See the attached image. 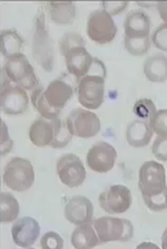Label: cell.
<instances>
[{"label": "cell", "instance_id": "6da1fadb", "mask_svg": "<svg viewBox=\"0 0 167 249\" xmlns=\"http://www.w3.org/2000/svg\"><path fill=\"white\" fill-rule=\"evenodd\" d=\"M61 54L65 58L68 72L77 81L90 72L94 63L93 58L85 48V41L77 33H67L59 41Z\"/></svg>", "mask_w": 167, "mask_h": 249}, {"label": "cell", "instance_id": "7a4b0ae2", "mask_svg": "<svg viewBox=\"0 0 167 249\" xmlns=\"http://www.w3.org/2000/svg\"><path fill=\"white\" fill-rule=\"evenodd\" d=\"M106 72L91 69L88 74L77 81L78 102L88 110L100 108L104 101Z\"/></svg>", "mask_w": 167, "mask_h": 249}, {"label": "cell", "instance_id": "3957f363", "mask_svg": "<svg viewBox=\"0 0 167 249\" xmlns=\"http://www.w3.org/2000/svg\"><path fill=\"white\" fill-rule=\"evenodd\" d=\"M138 187L144 202L167 195L163 165L155 161L144 162L139 171Z\"/></svg>", "mask_w": 167, "mask_h": 249}, {"label": "cell", "instance_id": "277c9868", "mask_svg": "<svg viewBox=\"0 0 167 249\" xmlns=\"http://www.w3.org/2000/svg\"><path fill=\"white\" fill-rule=\"evenodd\" d=\"M2 179L4 184L14 191H27L34 182L33 166L29 160L14 157L5 166Z\"/></svg>", "mask_w": 167, "mask_h": 249}, {"label": "cell", "instance_id": "5b68a950", "mask_svg": "<svg viewBox=\"0 0 167 249\" xmlns=\"http://www.w3.org/2000/svg\"><path fill=\"white\" fill-rule=\"evenodd\" d=\"M100 245L111 241H130L134 236V228L130 220L125 218L105 216L97 218L92 223Z\"/></svg>", "mask_w": 167, "mask_h": 249}, {"label": "cell", "instance_id": "8992f818", "mask_svg": "<svg viewBox=\"0 0 167 249\" xmlns=\"http://www.w3.org/2000/svg\"><path fill=\"white\" fill-rule=\"evenodd\" d=\"M33 54L45 71L50 72L54 64V49L52 40L48 34L44 11L40 9L35 21V31L33 40Z\"/></svg>", "mask_w": 167, "mask_h": 249}, {"label": "cell", "instance_id": "52a82bcc", "mask_svg": "<svg viewBox=\"0 0 167 249\" xmlns=\"http://www.w3.org/2000/svg\"><path fill=\"white\" fill-rule=\"evenodd\" d=\"M2 72L12 83L24 89L33 90L39 85L34 68L21 53L7 58Z\"/></svg>", "mask_w": 167, "mask_h": 249}, {"label": "cell", "instance_id": "ba28073f", "mask_svg": "<svg viewBox=\"0 0 167 249\" xmlns=\"http://www.w3.org/2000/svg\"><path fill=\"white\" fill-rule=\"evenodd\" d=\"M0 90V107L2 112L8 115H18L27 110L29 99L26 91L12 83L2 71Z\"/></svg>", "mask_w": 167, "mask_h": 249}, {"label": "cell", "instance_id": "9c48e42d", "mask_svg": "<svg viewBox=\"0 0 167 249\" xmlns=\"http://www.w3.org/2000/svg\"><path fill=\"white\" fill-rule=\"evenodd\" d=\"M88 36L100 44L112 42L117 33L112 16L104 9L93 11L88 17L87 25Z\"/></svg>", "mask_w": 167, "mask_h": 249}, {"label": "cell", "instance_id": "30bf717a", "mask_svg": "<svg viewBox=\"0 0 167 249\" xmlns=\"http://www.w3.org/2000/svg\"><path fill=\"white\" fill-rule=\"evenodd\" d=\"M65 121L72 135L81 138H91L100 131V118L95 113L84 109H74Z\"/></svg>", "mask_w": 167, "mask_h": 249}, {"label": "cell", "instance_id": "8fae6325", "mask_svg": "<svg viewBox=\"0 0 167 249\" xmlns=\"http://www.w3.org/2000/svg\"><path fill=\"white\" fill-rule=\"evenodd\" d=\"M101 208L110 214H118L130 209L133 197L130 190L122 185L108 187L99 196Z\"/></svg>", "mask_w": 167, "mask_h": 249}, {"label": "cell", "instance_id": "7c38bea8", "mask_svg": "<svg viewBox=\"0 0 167 249\" xmlns=\"http://www.w3.org/2000/svg\"><path fill=\"white\" fill-rule=\"evenodd\" d=\"M57 172L61 182L70 188L78 187L86 178V170L82 160L73 154L63 156L57 162Z\"/></svg>", "mask_w": 167, "mask_h": 249}, {"label": "cell", "instance_id": "4fadbf2b", "mask_svg": "<svg viewBox=\"0 0 167 249\" xmlns=\"http://www.w3.org/2000/svg\"><path fill=\"white\" fill-rule=\"evenodd\" d=\"M117 157V151L111 144L105 142H99L88 152L87 163L93 171L105 174L115 166Z\"/></svg>", "mask_w": 167, "mask_h": 249}, {"label": "cell", "instance_id": "5bb4252c", "mask_svg": "<svg viewBox=\"0 0 167 249\" xmlns=\"http://www.w3.org/2000/svg\"><path fill=\"white\" fill-rule=\"evenodd\" d=\"M13 240L17 246L29 248L34 245L39 237L40 227L34 218L24 217L19 218L11 230Z\"/></svg>", "mask_w": 167, "mask_h": 249}, {"label": "cell", "instance_id": "9a60e30c", "mask_svg": "<svg viewBox=\"0 0 167 249\" xmlns=\"http://www.w3.org/2000/svg\"><path fill=\"white\" fill-rule=\"evenodd\" d=\"M94 207L92 202L83 196H75L65 208V217L72 224L81 226L92 222Z\"/></svg>", "mask_w": 167, "mask_h": 249}, {"label": "cell", "instance_id": "2e32d148", "mask_svg": "<svg viewBox=\"0 0 167 249\" xmlns=\"http://www.w3.org/2000/svg\"><path fill=\"white\" fill-rule=\"evenodd\" d=\"M150 19L142 10L131 11L124 22L125 39H144L149 37Z\"/></svg>", "mask_w": 167, "mask_h": 249}, {"label": "cell", "instance_id": "e0dca14e", "mask_svg": "<svg viewBox=\"0 0 167 249\" xmlns=\"http://www.w3.org/2000/svg\"><path fill=\"white\" fill-rule=\"evenodd\" d=\"M72 86L62 78L51 81L44 90L45 99L50 107L61 111L72 97Z\"/></svg>", "mask_w": 167, "mask_h": 249}, {"label": "cell", "instance_id": "ac0fdd59", "mask_svg": "<svg viewBox=\"0 0 167 249\" xmlns=\"http://www.w3.org/2000/svg\"><path fill=\"white\" fill-rule=\"evenodd\" d=\"M54 128L52 120L42 118L37 119L30 128V141L37 147L50 145L54 139Z\"/></svg>", "mask_w": 167, "mask_h": 249}, {"label": "cell", "instance_id": "d6986e66", "mask_svg": "<svg viewBox=\"0 0 167 249\" xmlns=\"http://www.w3.org/2000/svg\"><path fill=\"white\" fill-rule=\"evenodd\" d=\"M153 135L150 124L146 121L136 120L129 124L126 139L129 144L135 148L148 145Z\"/></svg>", "mask_w": 167, "mask_h": 249}, {"label": "cell", "instance_id": "ffe728a7", "mask_svg": "<svg viewBox=\"0 0 167 249\" xmlns=\"http://www.w3.org/2000/svg\"><path fill=\"white\" fill-rule=\"evenodd\" d=\"M143 71L148 79L152 83H161L167 80V57L156 54L147 58Z\"/></svg>", "mask_w": 167, "mask_h": 249}, {"label": "cell", "instance_id": "44dd1931", "mask_svg": "<svg viewBox=\"0 0 167 249\" xmlns=\"http://www.w3.org/2000/svg\"><path fill=\"white\" fill-rule=\"evenodd\" d=\"M71 242L73 247L77 249H92L100 245L95 228L90 223L75 229L72 234Z\"/></svg>", "mask_w": 167, "mask_h": 249}, {"label": "cell", "instance_id": "7402d4cb", "mask_svg": "<svg viewBox=\"0 0 167 249\" xmlns=\"http://www.w3.org/2000/svg\"><path fill=\"white\" fill-rule=\"evenodd\" d=\"M49 11L52 21L60 25L72 24L76 17V7L73 2H49Z\"/></svg>", "mask_w": 167, "mask_h": 249}, {"label": "cell", "instance_id": "603a6c76", "mask_svg": "<svg viewBox=\"0 0 167 249\" xmlns=\"http://www.w3.org/2000/svg\"><path fill=\"white\" fill-rule=\"evenodd\" d=\"M1 53L8 58L21 53L24 40L15 29L2 30L1 34Z\"/></svg>", "mask_w": 167, "mask_h": 249}, {"label": "cell", "instance_id": "cb8c5ba5", "mask_svg": "<svg viewBox=\"0 0 167 249\" xmlns=\"http://www.w3.org/2000/svg\"><path fill=\"white\" fill-rule=\"evenodd\" d=\"M19 205L14 196L8 192L0 195V222L7 223L14 222L19 214Z\"/></svg>", "mask_w": 167, "mask_h": 249}, {"label": "cell", "instance_id": "d4e9b609", "mask_svg": "<svg viewBox=\"0 0 167 249\" xmlns=\"http://www.w3.org/2000/svg\"><path fill=\"white\" fill-rule=\"evenodd\" d=\"M31 100L33 105L43 118L48 120H54L59 118L60 111L50 107L44 95V88L37 86L32 90Z\"/></svg>", "mask_w": 167, "mask_h": 249}, {"label": "cell", "instance_id": "484cf974", "mask_svg": "<svg viewBox=\"0 0 167 249\" xmlns=\"http://www.w3.org/2000/svg\"><path fill=\"white\" fill-rule=\"evenodd\" d=\"M52 121L54 128V139L50 146L54 149L64 148L71 142L73 136L67 128L66 121L58 118Z\"/></svg>", "mask_w": 167, "mask_h": 249}, {"label": "cell", "instance_id": "4316f807", "mask_svg": "<svg viewBox=\"0 0 167 249\" xmlns=\"http://www.w3.org/2000/svg\"><path fill=\"white\" fill-rule=\"evenodd\" d=\"M149 124L157 135L167 137V109L156 111L149 119Z\"/></svg>", "mask_w": 167, "mask_h": 249}, {"label": "cell", "instance_id": "83f0119b", "mask_svg": "<svg viewBox=\"0 0 167 249\" xmlns=\"http://www.w3.org/2000/svg\"><path fill=\"white\" fill-rule=\"evenodd\" d=\"M125 46L129 53L134 56H142L150 47V38L144 39H125Z\"/></svg>", "mask_w": 167, "mask_h": 249}, {"label": "cell", "instance_id": "f1b7e54d", "mask_svg": "<svg viewBox=\"0 0 167 249\" xmlns=\"http://www.w3.org/2000/svg\"><path fill=\"white\" fill-rule=\"evenodd\" d=\"M133 111L141 119H150L156 112V108L152 101L150 99L144 98L136 101Z\"/></svg>", "mask_w": 167, "mask_h": 249}, {"label": "cell", "instance_id": "f546056e", "mask_svg": "<svg viewBox=\"0 0 167 249\" xmlns=\"http://www.w3.org/2000/svg\"><path fill=\"white\" fill-rule=\"evenodd\" d=\"M40 245L44 249H62L64 247V240L59 233L50 231L43 236Z\"/></svg>", "mask_w": 167, "mask_h": 249}, {"label": "cell", "instance_id": "4dcf8cb0", "mask_svg": "<svg viewBox=\"0 0 167 249\" xmlns=\"http://www.w3.org/2000/svg\"><path fill=\"white\" fill-rule=\"evenodd\" d=\"M152 152L161 161H167V137L158 136L152 146Z\"/></svg>", "mask_w": 167, "mask_h": 249}, {"label": "cell", "instance_id": "1f68e13d", "mask_svg": "<svg viewBox=\"0 0 167 249\" xmlns=\"http://www.w3.org/2000/svg\"><path fill=\"white\" fill-rule=\"evenodd\" d=\"M152 41L158 49L167 52V24H162L157 28L152 36Z\"/></svg>", "mask_w": 167, "mask_h": 249}, {"label": "cell", "instance_id": "d6a6232c", "mask_svg": "<svg viewBox=\"0 0 167 249\" xmlns=\"http://www.w3.org/2000/svg\"><path fill=\"white\" fill-rule=\"evenodd\" d=\"M103 9L111 16L119 14L127 7L128 2H103Z\"/></svg>", "mask_w": 167, "mask_h": 249}, {"label": "cell", "instance_id": "836d02e7", "mask_svg": "<svg viewBox=\"0 0 167 249\" xmlns=\"http://www.w3.org/2000/svg\"><path fill=\"white\" fill-rule=\"evenodd\" d=\"M156 7L161 19L167 25V1L158 2Z\"/></svg>", "mask_w": 167, "mask_h": 249}, {"label": "cell", "instance_id": "e575fe53", "mask_svg": "<svg viewBox=\"0 0 167 249\" xmlns=\"http://www.w3.org/2000/svg\"><path fill=\"white\" fill-rule=\"evenodd\" d=\"M162 248L167 249V228L164 231L163 236H162Z\"/></svg>", "mask_w": 167, "mask_h": 249}]
</instances>
